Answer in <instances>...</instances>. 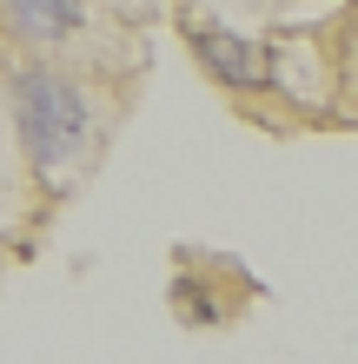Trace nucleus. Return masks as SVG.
<instances>
[{
    "label": "nucleus",
    "mask_w": 358,
    "mask_h": 364,
    "mask_svg": "<svg viewBox=\"0 0 358 364\" xmlns=\"http://www.w3.org/2000/svg\"><path fill=\"white\" fill-rule=\"evenodd\" d=\"M7 100H14V126H20V146H27V166L53 179L87 146V126H93L87 93L53 67H20L7 80Z\"/></svg>",
    "instance_id": "f257e3e1"
},
{
    "label": "nucleus",
    "mask_w": 358,
    "mask_h": 364,
    "mask_svg": "<svg viewBox=\"0 0 358 364\" xmlns=\"http://www.w3.org/2000/svg\"><path fill=\"white\" fill-rule=\"evenodd\" d=\"M186 40H193V53L206 60V73H213L219 87L265 93V53H259V40L219 27V20H186Z\"/></svg>",
    "instance_id": "f03ea898"
},
{
    "label": "nucleus",
    "mask_w": 358,
    "mask_h": 364,
    "mask_svg": "<svg viewBox=\"0 0 358 364\" xmlns=\"http://www.w3.org/2000/svg\"><path fill=\"white\" fill-rule=\"evenodd\" d=\"M20 40H67L87 20V0H0Z\"/></svg>",
    "instance_id": "7ed1b4c3"
}]
</instances>
